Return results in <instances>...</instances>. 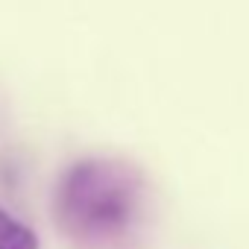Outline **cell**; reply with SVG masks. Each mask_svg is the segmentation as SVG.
<instances>
[{"instance_id": "7a4b0ae2", "label": "cell", "mask_w": 249, "mask_h": 249, "mask_svg": "<svg viewBox=\"0 0 249 249\" xmlns=\"http://www.w3.org/2000/svg\"><path fill=\"white\" fill-rule=\"evenodd\" d=\"M0 249H38L36 231L3 208H0Z\"/></svg>"}, {"instance_id": "6da1fadb", "label": "cell", "mask_w": 249, "mask_h": 249, "mask_svg": "<svg viewBox=\"0 0 249 249\" xmlns=\"http://www.w3.org/2000/svg\"><path fill=\"white\" fill-rule=\"evenodd\" d=\"M147 211V188L135 167L114 159L73 164L56 194L59 226L88 249L129 243Z\"/></svg>"}]
</instances>
